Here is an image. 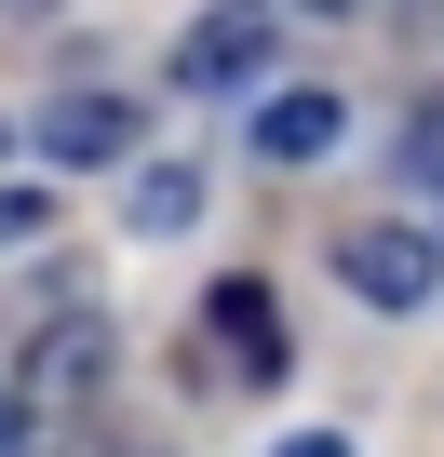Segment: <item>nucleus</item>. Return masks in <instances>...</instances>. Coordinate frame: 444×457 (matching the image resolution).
Masks as SVG:
<instances>
[{
    "label": "nucleus",
    "mask_w": 444,
    "mask_h": 457,
    "mask_svg": "<svg viewBox=\"0 0 444 457\" xmlns=\"http://www.w3.org/2000/svg\"><path fill=\"white\" fill-rule=\"evenodd\" d=\"M41 148H54V162H121V148H135V108L68 95V108H41Z\"/></svg>",
    "instance_id": "4"
},
{
    "label": "nucleus",
    "mask_w": 444,
    "mask_h": 457,
    "mask_svg": "<svg viewBox=\"0 0 444 457\" xmlns=\"http://www.w3.org/2000/svg\"><path fill=\"white\" fill-rule=\"evenodd\" d=\"M0 457H28V417H14V403H0Z\"/></svg>",
    "instance_id": "11"
},
{
    "label": "nucleus",
    "mask_w": 444,
    "mask_h": 457,
    "mask_svg": "<svg viewBox=\"0 0 444 457\" xmlns=\"http://www.w3.org/2000/svg\"><path fill=\"white\" fill-rule=\"evenodd\" d=\"M95 377H108V323H54V337L28 350V390H41V403H81Z\"/></svg>",
    "instance_id": "5"
},
{
    "label": "nucleus",
    "mask_w": 444,
    "mask_h": 457,
    "mask_svg": "<svg viewBox=\"0 0 444 457\" xmlns=\"http://www.w3.org/2000/svg\"><path fill=\"white\" fill-rule=\"evenodd\" d=\"M41 215H54L41 188H0V256H14V243H41Z\"/></svg>",
    "instance_id": "9"
},
{
    "label": "nucleus",
    "mask_w": 444,
    "mask_h": 457,
    "mask_svg": "<svg viewBox=\"0 0 444 457\" xmlns=\"http://www.w3.org/2000/svg\"><path fill=\"white\" fill-rule=\"evenodd\" d=\"M323 14H337V0H323Z\"/></svg>",
    "instance_id": "13"
},
{
    "label": "nucleus",
    "mask_w": 444,
    "mask_h": 457,
    "mask_svg": "<svg viewBox=\"0 0 444 457\" xmlns=\"http://www.w3.org/2000/svg\"><path fill=\"white\" fill-rule=\"evenodd\" d=\"M337 283L364 296V310H431V283H444V243H431V228H350V243H337Z\"/></svg>",
    "instance_id": "1"
},
{
    "label": "nucleus",
    "mask_w": 444,
    "mask_h": 457,
    "mask_svg": "<svg viewBox=\"0 0 444 457\" xmlns=\"http://www.w3.org/2000/svg\"><path fill=\"white\" fill-rule=\"evenodd\" d=\"M404 175H417V188H444V108H417V135H404Z\"/></svg>",
    "instance_id": "8"
},
{
    "label": "nucleus",
    "mask_w": 444,
    "mask_h": 457,
    "mask_svg": "<svg viewBox=\"0 0 444 457\" xmlns=\"http://www.w3.org/2000/svg\"><path fill=\"white\" fill-rule=\"evenodd\" d=\"M188 215H202V175H188V162L135 175V228H148V243H162V228H188Z\"/></svg>",
    "instance_id": "7"
},
{
    "label": "nucleus",
    "mask_w": 444,
    "mask_h": 457,
    "mask_svg": "<svg viewBox=\"0 0 444 457\" xmlns=\"http://www.w3.org/2000/svg\"><path fill=\"white\" fill-rule=\"evenodd\" d=\"M337 135H350L337 95H270V108H256V162H323Z\"/></svg>",
    "instance_id": "3"
},
{
    "label": "nucleus",
    "mask_w": 444,
    "mask_h": 457,
    "mask_svg": "<svg viewBox=\"0 0 444 457\" xmlns=\"http://www.w3.org/2000/svg\"><path fill=\"white\" fill-rule=\"evenodd\" d=\"M270 457H350V430H297V444H270Z\"/></svg>",
    "instance_id": "10"
},
{
    "label": "nucleus",
    "mask_w": 444,
    "mask_h": 457,
    "mask_svg": "<svg viewBox=\"0 0 444 457\" xmlns=\"http://www.w3.org/2000/svg\"><path fill=\"white\" fill-rule=\"evenodd\" d=\"M215 337L256 363L243 390H270V377H283V323H270V296H256V283H215Z\"/></svg>",
    "instance_id": "6"
},
{
    "label": "nucleus",
    "mask_w": 444,
    "mask_h": 457,
    "mask_svg": "<svg viewBox=\"0 0 444 457\" xmlns=\"http://www.w3.org/2000/svg\"><path fill=\"white\" fill-rule=\"evenodd\" d=\"M0 148H14V135H0Z\"/></svg>",
    "instance_id": "14"
},
{
    "label": "nucleus",
    "mask_w": 444,
    "mask_h": 457,
    "mask_svg": "<svg viewBox=\"0 0 444 457\" xmlns=\"http://www.w3.org/2000/svg\"><path fill=\"white\" fill-rule=\"evenodd\" d=\"M0 14H41V0H0Z\"/></svg>",
    "instance_id": "12"
},
{
    "label": "nucleus",
    "mask_w": 444,
    "mask_h": 457,
    "mask_svg": "<svg viewBox=\"0 0 444 457\" xmlns=\"http://www.w3.org/2000/svg\"><path fill=\"white\" fill-rule=\"evenodd\" d=\"M256 68H270V0H215V14L188 28V54H175L188 95H230V81H256Z\"/></svg>",
    "instance_id": "2"
}]
</instances>
